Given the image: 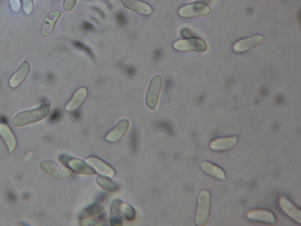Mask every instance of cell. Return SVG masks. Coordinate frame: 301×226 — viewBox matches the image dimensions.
I'll use <instances>...</instances> for the list:
<instances>
[{
    "label": "cell",
    "instance_id": "cell-22",
    "mask_svg": "<svg viewBox=\"0 0 301 226\" xmlns=\"http://www.w3.org/2000/svg\"><path fill=\"white\" fill-rule=\"evenodd\" d=\"M121 211L123 217L128 221H132L135 219V212L131 206L122 201L121 205Z\"/></svg>",
    "mask_w": 301,
    "mask_h": 226
},
{
    "label": "cell",
    "instance_id": "cell-23",
    "mask_svg": "<svg viewBox=\"0 0 301 226\" xmlns=\"http://www.w3.org/2000/svg\"><path fill=\"white\" fill-rule=\"evenodd\" d=\"M104 210V208L102 205L93 204L85 209V213L88 217H95L102 213Z\"/></svg>",
    "mask_w": 301,
    "mask_h": 226
},
{
    "label": "cell",
    "instance_id": "cell-27",
    "mask_svg": "<svg viewBox=\"0 0 301 226\" xmlns=\"http://www.w3.org/2000/svg\"><path fill=\"white\" fill-rule=\"evenodd\" d=\"M204 1L205 2H210V1H212V0H204Z\"/></svg>",
    "mask_w": 301,
    "mask_h": 226
},
{
    "label": "cell",
    "instance_id": "cell-19",
    "mask_svg": "<svg viewBox=\"0 0 301 226\" xmlns=\"http://www.w3.org/2000/svg\"><path fill=\"white\" fill-rule=\"evenodd\" d=\"M122 200L117 198L112 202L110 209V219L109 223L112 226L123 225V219L121 211V205Z\"/></svg>",
    "mask_w": 301,
    "mask_h": 226
},
{
    "label": "cell",
    "instance_id": "cell-15",
    "mask_svg": "<svg viewBox=\"0 0 301 226\" xmlns=\"http://www.w3.org/2000/svg\"><path fill=\"white\" fill-rule=\"evenodd\" d=\"M125 8L143 15H150L153 10L150 5L140 0H120Z\"/></svg>",
    "mask_w": 301,
    "mask_h": 226
},
{
    "label": "cell",
    "instance_id": "cell-2",
    "mask_svg": "<svg viewBox=\"0 0 301 226\" xmlns=\"http://www.w3.org/2000/svg\"><path fill=\"white\" fill-rule=\"evenodd\" d=\"M211 205V194L208 190H203L199 194L196 213L195 216V225H204L209 221Z\"/></svg>",
    "mask_w": 301,
    "mask_h": 226
},
{
    "label": "cell",
    "instance_id": "cell-28",
    "mask_svg": "<svg viewBox=\"0 0 301 226\" xmlns=\"http://www.w3.org/2000/svg\"><path fill=\"white\" fill-rule=\"evenodd\" d=\"M54 1H56V2H59V1H61V0H54Z\"/></svg>",
    "mask_w": 301,
    "mask_h": 226
},
{
    "label": "cell",
    "instance_id": "cell-25",
    "mask_svg": "<svg viewBox=\"0 0 301 226\" xmlns=\"http://www.w3.org/2000/svg\"><path fill=\"white\" fill-rule=\"evenodd\" d=\"M77 0H64L63 8L65 11L70 12L72 11L76 5Z\"/></svg>",
    "mask_w": 301,
    "mask_h": 226
},
{
    "label": "cell",
    "instance_id": "cell-1",
    "mask_svg": "<svg viewBox=\"0 0 301 226\" xmlns=\"http://www.w3.org/2000/svg\"><path fill=\"white\" fill-rule=\"evenodd\" d=\"M51 112V105L46 103L33 110L22 111L12 120L13 125L21 127L36 123L48 118Z\"/></svg>",
    "mask_w": 301,
    "mask_h": 226
},
{
    "label": "cell",
    "instance_id": "cell-24",
    "mask_svg": "<svg viewBox=\"0 0 301 226\" xmlns=\"http://www.w3.org/2000/svg\"><path fill=\"white\" fill-rule=\"evenodd\" d=\"M23 10L27 15H30L32 13L34 9V3L33 0H21Z\"/></svg>",
    "mask_w": 301,
    "mask_h": 226
},
{
    "label": "cell",
    "instance_id": "cell-16",
    "mask_svg": "<svg viewBox=\"0 0 301 226\" xmlns=\"http://www.w3.org/2000/svg\"><path fill=\"white\" fill-rule=\"evenodd\" d=\"M86 161L100 174L111 178L114 177L115 176L114 169L107 163L103 162L102 160L95 156H91L86 159Z\"/></svg>",
    "mask_w": 301,
    "mask_h": 226
},
{
    "label": "cell",
    "instance_id": "cell-9",
    "mask_svg": "<svg viewBox=\"0 0 301 226\" xmlns=\"http://www.w3.org/2000/svg\"><path fill=\"white\" fill-rule=\"evenodd\" d=\"M130 128V122L126 119L120 121L116 126L108 134L105 139L109 143H117L122 140Z\"/></svg>",
    "mask_w": 301,
    "mask_h": 226
},
{
    "label": "cell",
    "instance_id": "cell-11",
    "mask_svg": "<svg viewBox=\"0 0 301 226\" xmlns=\"http://www.w3.org/2000/svg\"><path fill=\"white\" fill-rule=\"evenodd\" d=\"M264 37L260 36V35L243 39V40L238 41L234 44L233 50L237 53L248 52L261 44L262 42L264 41Z\"/></svg>",
    "mask_w": 301,
    "mask_h": 226
},
{
    "label": "cell",
    "instance_id": "cell-4",
    "mask_svg": "<svg viewBox=\"0 0 301 226\" xmlns=\"http://www.w3.org/2000/svg\"><path fill=\"white\" fill-rule=\"evenodd\" d=\"M163 81L159 76H155L151 79L146 97L147 107L155 110L158 106L160 93L161 92Z\"/></svg>",
    "mask_w": 301,
    "mask_h": 226
},
{
    "label": "cell",
    "instance_id": "cell-5",
    "mask_svg": "<svg viewBox=\"0 0 301 226\" xmlns=\"http://www.w3.org/2000/svg\"><path fill=\"white\" fill-rule=\"evenodd\" d=\"M174 48L180 52H204L208 49V45L201 39L190 38L175 41Z\"/></svg>",
    "mask_w": 301,
    "mask_h": 226
},
{
    "label": "cell",
    "instance_id": "cell-12",
    "mask_svg": "<svg viewBox=\"0 0 301 226\" xmlns=\"http://www.w3.org/2000/svg\"><path fill=\"white\" fill-rule=\"evenodd\" d=\"M30 69V65L29 62L27 61H23L17 71L10 78L9 81L10 87L15 88L18 87L28 77Z\"/></svg>",
    "mask_w": 301,
    "mask_h": 226
},
{
    "label": "cell",
    "instance_id": "cell-8",
    "mask_svg": "<svg viewBox=\"0 0 301 226\" xmlns=\"http://www.w3.org/2000/svg\"><path fill=\"white\" fill-rule=\"evenodd\" d=\"M279 204L281 209L287 216L297 222V223L300 224V210L288 197L285 196H281L279 198Z\"/></svg>",
    "mask_w": 301,
    "mask_h": 226
},
{
    "label": "cell",
    "instance_id": "cell-21",
    "mask_svg": "<svg viewBox=\"0 0 301 226\" xmlns=\"http://www.w3.org/2000/svg\"><path fill=\"white\" fill-rule=\"evenodd\" d=\"M96 182L100 188L108 192H115L119 188L118 185L107 176H99L97 178Z\"/></svg>",
    "mask_w": 301,
    "mask_h": 226
},
{
    "label": "cell",
    "instance_id": "cell-6",
    "mask_svg": "<svg viewBox=\"0 0 301 226\" xmlns=\"http://www.w3.org/2000/svg\"><path fill=\"white\" fill-rule=\"evenodd\" d=\"M212 13L211 8L205 4L196 3L182 7L178 11L180 16L184 18L203 17Z\"/></svg>",
    "mask_w": 301,
    "mask_h": 226
},
{
    "label": "cell",
    "instance_id": "cell-17",
    "mask_svg": "<svg viewBox=\"0 0 301 226\" xmlns=\"http://www.w3.org/2000/svg\"><path fill=\"white\" fill-rule=\"evenodd\" d=\"M88 96V89L85 87L78 89L65 107L70 112L75 111L83 104Z\"/></svg>",
    "mask_w": 301,
    "mask_h": 226
},
{
    "label": "cell",
    "instance_id": "cell-26",
    "mask_svg": "<svg viewBox=\"0 0 301 226\" xmlns=\"http://www.w3.org/2000/svg\"><path fill=\"white\" fill-rule=\"evenodd\" d=\"M11 10L14 13H18L21 9L20 0H9Z\"/></svg>",
    "mask_w": 301,
    "mask_h": 226
},
{
    "label": "cell",
    "instance_id": "cell-10",
    "mask_svg": "<svg viewBox=\"0 0 301 226\" xmlns=\"http://www.w3.org/2000/svg\"><path fill=\"white\" fill-rule=\"evenodd\" d=\"M247 217L249 220L260 221L262 223L274 224L276 219L274 214L265 209H253L247 213Z\"/></svg>",
    "mask_w": 301,
    "mask_h": 226
},
{
    "label": "cell",
    "instance_id": "cell-13",
    "mask_svg": "<svg viewBox=\"0 0 301 226\" xmlns=\"http://www.w3.org/2000/svg\"><path fill=\"white\" fill-rule=\"evenodd\" d=\"M61 14V11L56 10L51 11L46 15L41 28V33L43 36L48 37L53 33Z\"/></svg>",
    "mask_w": 301,
    "mask_h": 226
},
{
    "label": "cell",
    "instance_id": "cell-3",
    "mask_svg": "<svg viewBox=\"0 0 301 226\" xmlns=\"http://www.w3.org/2000/svg\"><path fill=\"white\" fill-rule=\"evenodd\" d=\"M59 159L63 165L74 173L87 176H95L97 174V171L92 167L81 160L73 158L65 154L61 155Z\"/></svg>",
    "mask_w": 301,
    "mask_h": 226
},
{
    "label": "cell",
    "instance_id": "cell-18",
    "mask_svg": "<svg viewBox=\"0 0 301 226\" xmlns=\"http://www.w3.org/2000/svg\"><path fill=\"white\" fill-rule=\"evenodd\" d=\"M0 135L6 143L9 152H13L17 147V140L13 132L7 124L0 123Z\"/></svg>",
    "mask_w": 301,
    "mask_h": 226
},
{
    "label": "cell",
    "instance_id": "cell-14",
    "mask_svg": "<svg viewBox=\"0 0 301 226\" xmlns=\"http://www.w3.org/2000/svg\"><path fill=\"white\" fill-rule=\"evenodd\" d=\"M238 138L237 136L220 138L211 141L210 146L215 151H225L233 149L237 145Z\"/></svg>",
    "mask_w": 301,
    "mask_h": 226
},
{
    "label": "cell",
    "instance_id": "cell-20",
    "mask_svg": "<svg viewBox=\"0 0 301 226\" xmlns=\"http://www.w3.org/2000/svg\"><path fill=\"white\" fill-rule=\"evenodd\" d=\"M200 167L201 170L207 174L210 175L219 180H225L226 179V174L225 171L220 167L214 165L209 162H204L201 164Z\"/></svg>",
    "mask_w": 301,
    "mask_h": 226
},
{
    "label": "cell",
    "instance_id": "cell-7",
    "mask_svg": "<svg viewBox=\"0 0 301 226\" xmlns=\"http://www.w3.org/2000/svg\"><path fill=\"white\" fill-rule=\"evenodd\" d=\"M40 167L45 173L58 180H67L72 175L71 171L65 167L47 160L40 163Z\"/></svg>",
    "mask_w": 301,
    "mask_h": 226
}]
</instances>
